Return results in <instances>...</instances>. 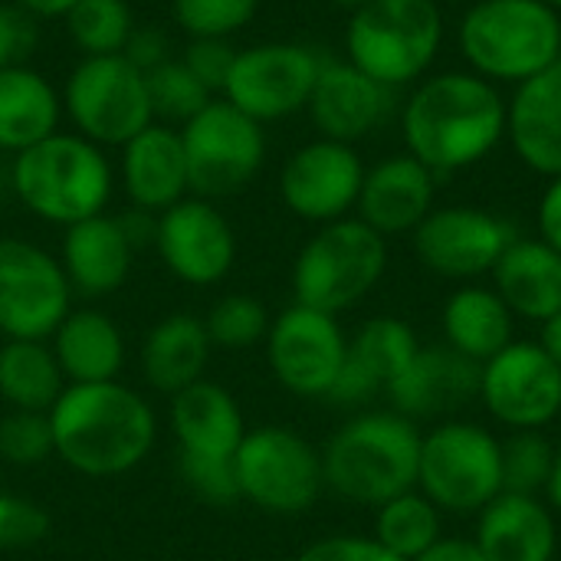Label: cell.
Segmentation results:
<instances>
[{
  "label": "cell",
  "mask_w": 561,
  "mask_h": 561,
  "mask_svg": "<svg viewBox=\"0 0 561 561\" xmlns=\"http://www.w3.org/2000/svg\"><path fill=\"white\" fill-rule=\"evenodd\" d=\"M122 56H125L135 69L151 72V69H158L161 62L171 59V43H168V36H164L161 30H154V26H135L131 36H128V43H125V49H122Z\"/></svg>",
  "instance_id": "46"
},
{
  "label": "cell",
  "mask_w": 561,
  "mask_h": 561,
  "mask_svg": "<svg viewBox=\"0 0 561 561\" xmlns=\"http://www.w3.org/2000/svg\"><path fill=\"white\" fill-rule=\"evenodd\" d=\"M506 138L516 158L542 174H561V59L539 76L516 85L513 102H506Z\"/></svg>",
  "instance_id": "26"
},
{
  "label": "cell",
  "mask_w": 561,
  "mask_h": 561,
  "mask_svg": "<svg viewBox=\"0 0 561 561\" xmlns=\"http://www.w3.org/2000/svg\"><path fill=\"white\" fill-rule=\"evenodd\" d=\"M365 171L355 145L316 138L286 158L279 171V197L289 214L322 227L352 217Z\"/></svg>",
  "instance_id": "17"
},
{
  "label": "cell",
  "mask_w": 561,
  "mask_h": 561,
  "mask_svg": "<svg viewBox=\"0 0 561 561\" xmlns=\"http://www.w3.org/2000/svg\"><path fill=\"white\" fill-rule=\"evenodd\" d=\"M322 59L302 43H256L237 49L220 99L250 115L253 122H279L309 105Z\"/></svg>",
  "instance_id": "12"
},
{
  "label": "cell",
  "mask_w": 561,
  "mask_h": 561,
  "mask_svg": "<svg viewBox=\"0 0 561 561\" xmlns=\"http://www.w3.org/2000/svg\"><path fill=\"white\" fill-rule=\"evenodd\" d=\"M72 309L59 256L23 237H0V335L49 339Z\"/></svg>",
  "instance_id": "13"
},
{
  "label": "cell",
  "mask_w": 561,
  "mask_h": 561,
  "mask_svg": "<svg viewBox=\"0 0 561 561\" xmlns=\"http://www.w3.org/2000/svg\"><path fill=\"white\" fill-rule=\"evenodd\" d=\"M477 546L490 561H556V513L542 496L500 493L477 519Z\"/></svg>",
  "instance_id": "27"
},
{
  "label": "cell",
  "mask_w": 561,
  "mask_h": 561,
  "mask_svg": "<svg viewBox=\"0 0 561 561\" xmlns=\"http://www.w3.org/2000/svg\"><path fill=\"white\" fill-rule=\"evenodd\" d=\"M470 72L493 85H523L561 59V13L546 0H477L460 20Z\"/></svg>",
  "instance_id": "5"
},
{
  "label": "cell",
  "mask_w": 561,
  "mask_h": 561,
  "mask_svg": "<svg viewBox=\"0 0 561 561\" xmlns=\"http://www.w3.org/2000/svg\"><path fill=\"white\" fill-rule=\"evenodd\" d=\"M490 417L516 431H542L559 421L561 368L539 342H510L480 365V394Z\"/></svg>",
  "instance_id": "15"
},
{
  "label": "cell",
  "mask_w": 561,
  "mask_h": 561,
  "mask_svg": "<svg viewBox=\"0 0 561 561\" xmlns=\"http://www.w3.org/2000/svg\"><path fill=\"white\" fill-rule=\"evenodd\" d=\"M391 108V89L365 76L348 59H322L319 79L309 95V118L319 128V138L355 145L371 135Z\"/></svg>",
  "instance_id": "22"
},
{
  "label": "cell",
  "mask_w": 561,
  "mask_h": 561,
  "mask_svg": "<svg viewBox=\"0 0 561 561\" xmlns=\"http://www.w3.org/2000/svg\"><path fill=\"white\" fill-rule=\"evenodd\" d=\"M59 95L76 135L99 148H122L154 122L148 79L122 53L82 56Z\"/></svg>",
  "instance_id": "10"
},
{
  "label": "cell",
  "mask_w": 561,
  "mask_h": 561,
  "mask_svg": "<svg viewBox=\"0 0 561 561\" xmlns=\"http://www.w3.org/2000/svg\"><path fill=\"white\" fill-rule=\"evenodd\" d=\"M371 536L391 556L414 561L440 539V510L421 490H408L375 510Z\"/></svg>",
  "instance_id": "34"
},
{
  "label": "cell",
  "mask_w": 561,
  "mask_h": 561,
  "mask_svg": "<svg viewBox=\"0 0 561 561\" xmlns=\"http://www.w3.org/2000/svg\"><path fill=\"white\" fill-rule=\"evenodd\" d=\"M233 470L240 500L266 516H302L325 493L322 450L283 424L250 427Z\"/></svg>",
  "instance_id": "9"
},
{
  "label": "cell",
  "mask_w": 561,
  "mask_h": 561,
  "mask_svg": "<svg viewBox=\"0 0 561 561\" xmlns=\"http://www.w3.org/2000/svg\"><path fill=\"white\" fill-rule=\"evenodd\" d=\"M440 322L444 345L477 365H486L513 342L516 316L493 286H460L457 293H450Z\"/></svg>",
  "instance_id": "32"
},
{
  "label": "cell",
  "mask_w": 561,
  "mask_h": 561,
  "mask_svg": "<svg viewBox=\"0 0 561 561\" xmlns=\"http://www.w3.org/2000/svg\"><path fill=\"white\" fill-rule=\"evenodd\" d=\"M191 194L204 201H220L243 191L266 161V131L260 122L233 108L227 99L207 102L187 125L178 128Z\"/></svg>",
  "instance_id": "11"
},
{
  "label": "cell",
  "mask_w": 561,
  "mask_h": 561,
  "mask_svg": "<svg viewBox=\"0 0 561 561\" xmlns=\"http://www.w3.org/2000/svg\"><path fill=\"white\" fill-rule=\"evenodd\" d=\"M16 7H23V10H30L36 20H49V16H66V10L76 3V0H13Z\"/></svg>",
  "instance_id": "50"
},
{
  "label": "cell",
  "mask_w": 561,
  "mask_h": 561,
  "mask_svg": "<svg viewBox=\"0 0 561 561\" xmlns=\"http://www.w3.org/2000/svg\"><path fill=\"white\" fill-rule=\"evenodd\" d=\"M542 496H546V506L556 516H561V450H556V463H552V473H549V483H546Z\"/></svg>",
  "instance_id": "51"
},
{
  "label": "cell",
  "mask_w": 561,
  "mask_h": 561,
  "mask_svg": "<svg viewBox=\"0 0 561 561\" xmlns=\"http://www.w3.org/2000/svg\"><path fill=\"white\" fill-rule=\"evenodd\" d=\"M204 325H207V335L214 342V348H224V352H243V348H253L260 342H266V332H270V312L266 306L250 296V293H230V296H220L207 316H201Z\"/></svg>",
  "instance_id": "37"
},
{
  "label": "cell",
  "mask_w": 561,
  "mask_h": 561,
  "mask_svg": "<svg viewBox=\"0 0 561 561\" xmlns=\"http://www.w3.org/2000/svg\"><path fill=\"white\" fill-rule=\"evenodd\" d=\"M293 561H401L375 536H325L309 542Z\"/></svg>",
  "instance_id": "45"
},
{
  "label": "cell",
  "mask_w": 561,
  "mask_h": 561,
  "mask_svg": "<svg viewBox=\"0 0 561 561\" xmlns=\"http://www.w3.org/2000/svg\"><path fill=\"white\" fill-rule=\"evenodd\" d=\"M332 3H335V7H342V10H348V13H352V10H358V7H365V3H368V0H332Z\"/></svg>",
  "instance_id": "52"
},
{
  "label": "cell",
  "mask_w": 561,
  "mask_h": 561,
  "mask_svg": "<svg viewBox=\"0 0 561 561\" xmlns=\"http://www.w3.org/2000/svg\"><path fill=\"white\" fill-rule=\"evenodd\" d=\"M56 460L89 480L122 477L148 460L158 440L154 408L125 381L66 385L49 408Z\"/></svg>",
  "instance_id": "2"
},
{
  "label": "cell",
  "mask_w": 561,
  "mask_h": 561,
  "mask_svg": "<svg viewBox=\"0 0 561 561\" xmlns=\"http://www.w3.org/2000/svg\"><path fill=\"white\" fill-rule=\"evenodd\" d=\"M546 3H549V7H552L556 13H561V0H546Z\"/></svg>",
  "instance_id": "53"
},
{
  "label": "cell",
  "mask_w": 561,
  "mask_h": 561,
  "mask_svg": "<svg viewBox=\"0 0 561 561\" xmlns=\"http://www.w3.org/2000/svg\"><path fill=\"white\" fill-rule=\"evenodd\" d=\"M66 391L62 368L49 348V339H3L0 345V401L7 411H39L49 408Z\"/></svg>",
  "instance_id": "33"
},
{
  "label": "cell",
  "mask_w": 561,
  "mask_h": 561,
  "mask_svg": "<svg viewBox=\"0 0 561 561\" xmlns=\"http://www.w3.org/2000/svg\"><path fill=\"white\" fill-rule=\"evenodd\" d=\"M536 217H539V240H546L552 250L561 253V174L549 181Z\"/></svg>",
  "instance_id": "47"
},
{
  "label": "cell",
  "mask_w": 561,
  "mask_h": 561,
  "mask_svg": "<svg viewBox=\"0 0 561 561\" xmlns=\"http://www.w3.org/2000/svg\"><path fill=\"white\" fill-rule=\"evenodd\" d=\"M256 10L260 0H171V16L191 39H230Z\"/></svg>",
  "instance_id": "39"
},
{
  "label": "cell",
  "mask_w": 561,
  "mask_h": 561,
  "mask_svg": "<svg viewBox=\"0 0 561 561\" xmlns=\"http://www.w3.org/2000/svg\"><path fill=\"white\" fill-rule=\"evenodd\" d=\"M49 348L62 368L66 385L115 381L125 368V335L118 322L92 306L69 309L49 335Z\"/></svg>",
  "instance_id": "29"
},
{
  "label": "cell",
  "mask_w": 561,
  "mask_h": 561,
  "mask_svg": "<svg viewBox=\"0 0 561 561\" xmlns=\"http://www.w3.org/2000/svg\"><path fill=\"white\" fill-rule=\"evenodd\" d=\"M164 270L184 286H217L237 263V233L214 201L187 194L154 220V240Z\"/></svg>",
  "instance_id": "16"
},
{
  "label": "cell",
  "mask_w": 561,
  "mask_h": 561,
  "mask_svg": "<svg viewBox=\"0 0 561 561\" xmlns=\"http://www.w3.org/2000/svg\"><path fill=\"white\" fill-rule=\"evenodd\" d=\"M49 533V513L16 493H0V549H33Z\"/></svg>",
  "instance_id": "42"
},
{
  "label": "cell",
  "mask_w": 561,
  "mask_h": 561,
  "mask_svg": "<svg viewBox=\"0 0 561 561\" xmlns=\"http://www.w3.org/2000/svg\"><path fill=\"white\" fill-rule=\"evenodd\" d=\"M417 260L444 279H480L493 273L516 230L480 207H434L411 233Z\"/></svg>",
  "instance_id": "18"
},
{
  "label": "cell",
  "mask_w": 561,
  "mask_h": 561,
  "mask_svg": "<svg viewBox=\"0 0 561 561\" xmlns=\"http://www.w3.org/2000/svg\"><path fill=\"white\" fill-rule=\"evenodd\" d=\"M417 348H421V342L404 319H398V316L368 319L355 332V339H348L345 365H342L325 401H332L339 408L371 404L408 368V362L417 355Z\"/></svg>",
  "instance_id": "19"
},
{
  "label": "cell",
  "mask_w": 561,
  "mask_h": 561,
  "mask_svg": "<svg viewBox=\"0 0 561 561\" xmlns=\"http://www.w3.org/2000/svg\"><path fill=\"white\" fill-rule=\"evenodd\" d=\"M49 457H56L53 450V427H49V414L39 411H7L0 417V460L7 467H39Z\"/></svg>",
  "instance_id": "40"
},
{
  "label": "cell",
  "mask_w": 561,
  "mask_h": 561,
  "mask_svg": "<svg viewBox=\"0 0 561 561\" xmlns=\"http://www.w3.org/2000/svg\"><path fill=\"white\" fill-rule=\"evenodd\" d=\"M178 473H181L184 486L210 506L240 503L233 460H207V457H181L178 454Z\"/></svg>",
  "instance_id": "41"
},
{
  "label": "cell",
  "mask_w": 561,
  "mask_h": 561,
  "mask_svg": "<svg viewBox=\"0 0 561 561\" xmlns=\"http://www.w3.org/2000/svg\"><path fill=\"white\" fill-rule=\"evenodd\" d=\"M115 168L105 148L76 131H53L49 138L13 154L10 187L16 201L39 220L72 227L105 214L115 191Z\"/></svg>",
  "instance_id": "4"
},
{
  "label": "cell",
  "mask_w": 561,
  "mask_h": 561,
  "mask_svg": "<svg viewBox=\"0 0 561 561\" xmlns=\"http://www.w3.org/2000/svg\"><path fill=\"white\" fill-rule=\"evenodd\" d=\"M135 240L118 214H95L62 230L59 266L72 296L102 299L118 293L135 266Z\"/></svg>",
  "instance_id": "20"
},
{
  "label": "cell",
  "mask_w": 561,
  "mask_h": 561,
  "mask_svg": "<svg viewBox=\"0 0 561 561\" xmlns=\"http://www.w3.org/2000/svg\"><path fill=\"white\" fill-rule=\"evenodd\" d=\"M148 79V99H151V112L154 122L181 128L187 125L201 108H207V102H214L217 95L181 62V59H168L158 69L145 72Z\"/></svg>",
  "instance_id": "36"
},
{
  "label": "cell",
  "mask_w": 561,
  "mask_h": 561,
  "mask_svg": "<svg viewBox=\"0 0 561 561\" xmlns=\"http://www.w3.org/2000/svg\"><path fill=\"white\" fill-rule=\"evenodd\" d=\"M401 135L434 174L473 168L506 138V99L470 69L427 76L404 102Z\"/></svg>",
  "instance_id": "1"
},
{
  "label": "cell",
  "mask_w": 561,
  "mask_h": 561,
  "mask_svg": "<svg viewBox=\"0 0 561 561\" xmlns=\"http://www.w3.org/2000/svg\"><path fill=\"white\" fill-rule=\"evenodd\" d=\"M444 43L437 0H368L345 26L348 62L385 89L421 82Z\"/></svg>",
  "instance_id": "6"
},
{
  "label": "cell",
  "mask_w": 561,
  "mask_h": 561,
  "mask_svg": "<svg viewBox=\"0 0 561 561\" xmlns=\"http://www.w3.org/2000/svg\"><path fill=\"white\" fill-rule=\"evenodd\" d=\"M39 46V20L16 7L13 0L0 3V69L30 66V56Z\"/></svg>",
  "instance_id": "43"
},
{
  "label": "cell",
  "mask_w": 561,
  "mask_h": 561,
  "mask_svg": "<svg viewBox=\"0 0 561 561\" xmlns=\"http://www.w3.org/2000/svg\"><path fill=\"white\" fill-rule=\"evenodd\" d=\"M414 561H490L483 556V549L477 546V539H450L440 536L424 556H417Z\"/></svg>",
  "instance_id": "48"
},
{
  "label": "cell",
  "mask_w": 561,
  "mask_h": 561,
  "mask_svg": "<svg viewBox=\"0 0 561 561\" xmlns=\"http://www.w3.org/2000/svg\"><path fill=\"white\" fill-rule=\"evenodd\" d=\"M434 191L437 174L404 151L365 171L355 210L358 220H365L385 240L404 237L414 233L434 210Z\"/></svg>",
  "instance_id": "23"
},
{
  "label": "cell",
  "mask_w": 561,
  "mask_h": 561,
  "mask_svg": "<svg viewBox=\"0 0 561 561\" xmlns=\"http://www.w3.org/2000/svg\"><path fill=\"white\" fill-rule=\"evenodd\" d=\"M493 289L516 319H552L561 312V253L546 240L516 237L493 266Z\"/></svg>",
  "instance_id": "30"
},
{
  "label": "cell",
  "mask_w": 561,
  "mask_h": 561,
  "mask_svg": "<svg viewBox=\"0 0 561 561\" xmlns=\"http://www.w3.org/2000/svg\"><path fill=\"white\" fill-rule=\"evenodd\" d=\"M388 270V240L358 217L322 224L293 263V296L339 316L358 306Z\"/></svg>",
  "instance_id": "7"
},
{
  "label": "cell",
  "mask_w": 561,
  "mask_h": 561,
  "mask_svg": "<svg viewBox=\"0 0 561 561\" xmlns=\"http://www.w3.org/2000/svg\"><path fill=\"white\" fill-rule=\"evenodd\" d=\"M421 431L398 411H362L345 421L322 447L325 490L378 510L381 503L417 490Z\"/></svg>",
  "instance_id": "3"
},
{
  "label": "cell",
  "mask_w": 561,
  "mask_h": 561,
  "mask_svg": "<svg viewBox=\"0 0 561 561\" xmlns=\"http://www.w3.org/2000/svg\"><path fill=\"white\" fill-rule=\"evenodd\" d=\"M237 59V49L230 46V39H191L181 62L214 92L220 95L230 76V66Z\"/></svg>",
  "instance_id": "44"
},
{
  "label": "cell",
  "mask_w": 561,
  "mask_h": 561,
  "mask_svg": "<svg viewBox=\"0 0 561 561\" xmlns=\"http://www.w3.org/2000/svg\"><path fill=\"white\" fill-rule=\"evenodd\" d=\"M348 339L339 316L293 302L266 332V362L276 385L296 398H329L342 365Z\"/></svg>",
  "instance_id": "14"
},
{
  "label": "cell",
  "mask_w": 561,
  "mask_h": 561,
  "mask_svg": "<svg viewBox=\"0 0 561 561\" xmlns=\"http://www.w3.org/2000/svg\"><path fill=\"white\" fill-rule=\"evenodd\" d=\"M556 463V447L539 431H516L503 440V493L542 496Z\"/></svg>",
  "instance_id": "38"
},
{
  "label": "cell",
  "mask_w": 561,
  "mask_h": 561,
  "mask_svg": "<svg viewBox=\"0 0 561 561\" xmlns=\"http://www.w3.org/2000/svg\"><path fill=\"white\" fill-rule=\"evenodd\" d=\"M559 424H561V411H559Z\"/></svg>",
  "instance_id": "54"
},
{
  "label": "cell",
  "mask_w": 561,
  "mask_h": 561,
  "mask_svg": "<svg viewBox=\"0 0 561 561\" xmlns=\"http://www.w3.org/2000/svg\"><path fill=\"white\" fill-rule=\"evenodd\" d=\"M539 345H542V352L561 368V312H556L546 322H539Z\"/></svg>",
  "instance_id": "49"
},
{
  "label": "cell",
  "mask_w": 561,
  "mask_h": 561,
  "mask_svg": "<svg viewBox=\"0 0 561 561\" xmlns=\"http://www.w3.org/2000/svg\"><path fill=\"white\" fill-rule=\"evenodd\" d=\"M168 427L181 457L207 460H233L250 431L240 401L224 385L207 378L171 394Z\"/></svg>",
  "instance_id": "25"
},
{
  "label": "cell",
  "mask_w": 561,
  "mask_h": 561,
  "mask_svg": "<svg viewBox=\"0 0 561 561\" xmlns=\"http://www.w3.org/2000/svg\"><path fill=\"white\" fill-rule=\"evenodd\" d=\"M385 394L411 421L447 417L480 394V365L450 345H421Z\"/></svg>",
  "instance_id": "21"
},
{
  "label": "cell",
  "mask_w": 561,
  "mask_h": 561,
  "mask_svg": "<svg viewBox=\"0 0 561 561\" xmlns=\"http://www.w3.org/2000/svg\"><path fill=\"white\" fill-rule=\"evenodd\" d=\"M62 26L82 56H115L135 30V13L128 0H76Z\"/></svg>",
  "instance_id": "35"
},
{
  "label": "cell",
  "mask_w": 561,
  "mask_h": 561,
  "mask_svg": "<svg viewBox=\"0 0 561 561\" xmlns=\"http://www.w3.org/2000/svg\"><path fill=\"white\" fill-rule=\"evenodd\" d=\"M417 490L454 516H480L503 493V440L473 421H444L421 434Z\"/></svg>",
  "instance_id": "8"
},
{
  "label": "cell",
  "mask_w": 561,
  "mask_h": 561,
  "mask_svg": "<svg viewBox=\"0 0 561 561\" xmlns=\"http://www.w3.org/2000/svg\"><path fill=\"white\" fill-rule=\"evenodd\" d=\"M62 95L33 66L0 69V151L20 154L59 131Z\"/></svg>",
  "instance_id": "31"
},
{
  "label": "cell",
  "mask_w": 561,
  "mask_h": 561,
  "mask_svg": "<svg viewBox=\"0 0 561 561\" xmlns=\"http://www.w3.org/2000/svg\"><path fill=\"white\" fill-rule=\"evenodd\" d=\"M210 355H214V342L207 335L204 319L194 312H171L148 329L138 352V365L145 385L171 398L204 381Z\"/></svg>",
  "instance_id": "28"
},
{
  "label": "cell",
  "mask_w": 561,
  "mask_h": 561,
  "mask_svg": "<svg viewBox=\"0 0 561 561\" xmlns=\"http://www.w3.org/2000/svg\"><path fill=\"white\" fill-rule=\"evenodd\" d=\"M118 181L135 210L161 214L191 194L181 131L151 122L118 148Z\"/></svg>",
  "instance_id": "24"
}]
</instances>
